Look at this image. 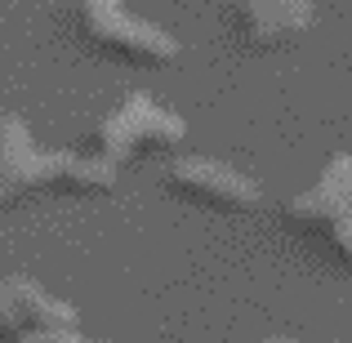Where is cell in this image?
Returning a JSON list of instances; mask_svg holds the SVG:
<instances>
[{
  "instance_id": "obj_1",
  "label": "cell",
  "mask_w": 352,
  "mask_h": 343,
  "mask_svg": "<svg viewBox=\"0 0 352 343\" xmlns=\"http://www.w3.org/2000/svg\"><path fill=\"white\" fill-rule=\"evenodd\" d=\"M183 138L188 120L179 112H165L152 94H125V103L94 125V152L112 165H125L138 152H170Z\"/></svg>"
},
{
  "instance_id": "obj_2",
  "label": "cell",
  "mask_w": 352,
  "mask_h": 343,
  "mask_svg": "<svg viewBox=\"0 0 352 343\" xmlns=\"http://www.w3.org/2000/svg\"><path fill=\"white\" fill-rule=\"evenodd\" d=\"M80 23L94 45L125 54L134 63H170L179 58V41L152 18L134 14L125 0H80Z\"/></svg>"
},
{
  "instance_id": "obj_3",
  "label": "cell",
  "mask_w": 352,
  "mask_h": 343,
  "mask_svg": "<svg viewBox=\"0 0 352 343\" xmlns=\"http://www.w3.org/2000/svg\"><path fill=\"white\" fill-rule=\"evenodd\" d=\"M165 183L183 197L201 201V206L214 210H232V214H245V210H258L263 201V188H258L250 174L232 170L228 161H210V156H183L165 170Z\"/></svg>"
},
{
  "instance_id": "obj_4",
  "label": "cell",
  "mask_w": 352,
  "mask_h": 343,
  "mask_svg": "<svg viewBox=\"0 0 352 343\" xmlns=\"http://www.w3.org/2000/svg\"><path fill=\"white\" fill-rule=\"evenodd\" d=\"M285 219L299 228H335L352 219V156H330L321 179L285 206Z\"/></svg>"
},
{
  "instance_id": "obj_5",
  "label": "cell",
  "mask_w": 352,
  "mask_h": 343,
  "mask_svg": "<svg viewBox=\"0 0 352 343\" xmlns=\"http://www.w3.org/2000/svg\"><path fill=\"white\" fill-rule=\"evenodd\" d=\"M0 174H5V206L36 188H50V152H41L23 116H0Z\"/></svg>"
},
{
  "instance_id": "obj_6",
  "label": "cell",
  "mask_w": 352,
  "mask_h": 343,
  "mask_svg": "<svg viewBox=\"0 0 352 343\" xmlns=\"http://www.w3.org/2000/svg\"><path fill=\"white\" fill-rule=\"evenodd\" d=\"M317 18V0H241L236 27L250 45H285Z\"/></svg>"
},
{
  "instance_id": "obj_7",
  "label": "cell",
  "mask_w": 352,
  "mask_h": 343,
  "mask_svg": "<svg viewBox=\"0 0 352 343\" xmlns=\"http://www.w3.org/2000/svg\"><path fill=\"white\" fill-rule=\"evenodd\" d=\"M120 165H112L98 152H50V188L89 197V192H112Z\"/></svg>"
},
{
  "instance_id": "obj_8",
  "label": "cell",
  "mask_w": 352,
  "mask_h": 343,
  "mask_svg": "<svg viewBox=\"0 0 352 343\" xmlns=\"http://www.w3.org/2000/svg\"><path fill=\"white\" fill-rule=\"evenodd\" d=\"M9 290H14L18 312H23V321H27V335H32V330H76V312H72V303L54 299V294L41 290L36 281H27V276H9Z\"/></svg>"
},
{
  "instance_id": "obj_9",
  "label": "cell",
  "mask_w": 352,
  "mask_h": 343,
  "mask_svg": "<svg viewBox=\"0 0 352 343\" xmlns=\"http://www.w3.org/2000/svg\"><path fill=\"white\" fill-rule=\"evenodd\" d=\"M27 335V321H23V312H18V299H14V290H9V276L0 281V339H23Z\"/></svg>"
},
{
  "instance_id": "obj_10",
  "label": "cell",
  "mask_w": 352,
  "mask_h": 343,
  "mask_svg": "<svg viewBox=\"0 0 352 343\" xmlns=\"http://www.w3.org/2000/svg\"><path fill=\"white\" fill-rule=\"evenodd\" d=\"M18 343H89L80 330H32V335H23Z\"/></svg>"
},
{
  "instance_id": "obj_11",
  "label": "cell",
  "mask_w": 352,
  "mask_h": 343,
  "mask_svg": "<svg viewBox=\"0 0 352 343\" xmlns=\"http://www.w3.org/2000/svg\"><path fill=\"white\" fill-rule=\"evenodd\" d=\"M330 245H335V254L352 267V219H344V223L330 228Z\"/></svg>"
},
{
  "instance_id": "obj_12",
  "label": "cell",
  "mask_w": 352,
  "mask_h": 343,
  "mask_svg": "<svg viewBox=\"0 0 352 343\" xmlns=\"http://www.w3.org/2000/svg\"><path fill=\"white\" fill-rule=\"evenodd\" d=\"M0 206H5V174H0Z\"/></svg>"
},
{
  "instance_id": "obj_13",
  "label": "cell",
  "mask_w": 352,
  "mask_h": 343,
  "mask_svg": "<svg viewBox=\"0 0 352 343\" xmlns=\"http://www.w3.org/2000/svg\"><path fill=\"white\" fill-rule=\"evenodd\" d=\"M263 343H299V339H263Z\"/></svg>"
}]
</instances>
